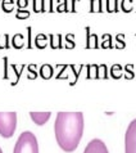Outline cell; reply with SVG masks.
<instances>
[{"label": "cell", "instance_id": "6da1fadb", "mask_svg": "<svg viewBox=\"0 0 136 153\" xmlns=\"http://www.w3.org/2000/svg\"><path fill=\"white\" fill-rule=\"evenodd\" d=\"M55 140L64 152L77 149L84 134L82 112H58L54 124Z\"/></svg>", "mask_w": 136, "mask_h": 153}, {"label": "cell", "instance_id": "3957f363", "mask_svg": "<svg viewBox=\"0 0 136 153\" xmlns=\"http://www.w3.org/2000/svg\"><path fill=\"white\" fill-rule=\"evenodd\" d=\"M17 127L16 112H0V135L3 138H12Z\"/></svg>", "mask_w": 136, "mask_h": 153}, {"label": "cell", "instance_id": "277c9868", "mask_svg": "<svg viewBox=\"0 0 136 153\" xmlns=\"http://www.w3.org/2000/svg\"><path fill=\"white\" fill-rule=\"evenodd\" d=\"M125 153H136V118L130 122L126 130Z\"/></svg>", "mask_w": 136, "mask_h": 153}, {"label": "cell", "instance_id": "52a82bcc", "mask_svg": "<svg viewBox=\"0 0 136 153\" xmlns=\"http://www.w3.org/2000/svg\"><path fill=\"white\" fill-rule=\"evenodd\" d=\"M0 153H3V151H1V148H0Z\"/></svg>", "mask_w": 136, "mask_h": 153}, {"label": "cell", "instance_id": "7a4b0ae2", "mask_svg": "<svg viewBox=\"0 0 136 153\" xmlns=\"http://www.w3.org/2000/svg\"><path fill=\"white\" fill-rule=\"evenodd\" d=\"M13 153H39V143L35 134L31 131H23L17 139Z\"/></svg>", "mask_w": 136, "mask_h": 153}, {"label": "cell", "instance_id": "8992f818", "mask_svg": "<svg viewBox=\"0 0 136 153\" xmlns=\"http://www.w3.org/2000/svg\"><path fill=\"white\" fill-rule=\"evenodd\" d=\"M52 116V112H30V117L36 125H44Z\"/></svg>", "mask_w": 136, "mask_h": 153}, {"label": "cell", "instance_id": "5b68a950", "mask_svg": "<svg viewBox=\"0 0 136 153\" xmlns=\"http://www.w3.org/2000/svg\"><path fill=\"white\" fill-rule=\"evenodd\" d=\"M84 153H109L105 143L100 139H92L87 143Z\"/></svg>", "mask_w": 136, "mask_h": 153}]
</instances>
